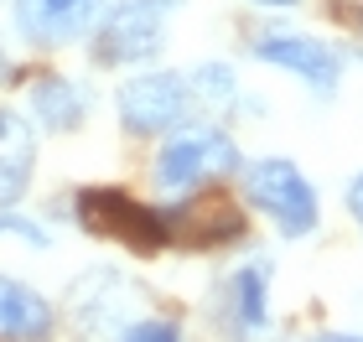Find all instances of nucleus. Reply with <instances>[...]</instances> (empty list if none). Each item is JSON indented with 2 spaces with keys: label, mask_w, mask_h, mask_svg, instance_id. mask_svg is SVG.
Masks as SVG:
<instances>
[{
  "label": "nucleus",
  "mask_w": 363,
  "mask_h": 342,
  "mask_svg": "<svg viewBox=\"0 0 363 342\" xmlns=\"http://www.w3.org/2000/svg\"><path fill=\"white\" fill-rule=\"evenodd\" d=\"M228 171H244V156L223 125H182L156 151V192L161 198H187L203 182H218Z\"/></svg>",
  "instance_id": "nucleus-1"
},
{
  "label": "nucleus",
  "mask_w": 363,
  "mask_h": 342,
  "mask_svg": "<svg viewBox=\"0 0 363 342\" xmlns=\"http://www.w3.org/2000/svg\"><path fill=\"white\" fill-rule=\"evenodd\" d=\"M244 198L255 213H265L286 239H306L322 223V198L306 182V171L286 156H259L244 166Z\"/></svg>",
  "instance_id": "nucleus-2"
},
{
  "label": "nucleus",
  "mask_w": 363,
  "mask_h": 342,
  "mask_svg": "<svg viewBox=\"0 0 363 342\" xmlns=\"http://www.w3.org/2000/svg\"><path fill=\"white\" fill-rule=\"evenodd\" d=\"M182 0H120L94 26V62L99 68H145L161 57Z\"/></svg>",
  "instance_id": "nucleus-3"
},
{
  "label": "nucleus",
  "mask_w": 363,
  "mask_h": 342,
  "mask_svg": "<svg viewBox=\"0 0 363 342\" xmlns=\"http://www.w3.org/2000/svg\"><path fill=\"white\" fill-rule=\"evenodd\" d=\"M114 109H120V125L130 135H167V130H182L187 114L197 109V93L187 84V73H172V68H151V73H135L125 78L120 93H114Z\"/></svg>",
  "instance_id": "nucleus-4"
},
{
  "label": "nucleus",
  "mask_w": 363,
  "mask_h": 342,
  "mask_svg": "<svg viewBox=\"0 0 363 342\" xmlns=\"http://www.w3.org/2000/svg\"><path fill=\"white\" fill-rule=\"evenodd\" d=\"M78 223H84L89 234L130 244V249H140V254L172 244V218L167 213H151V207H140L135 198H125V192H114V187H89L84 198H78Z\"/></svg>",
  "instance_id": "nucleus-5"
},
{
  "label": "nucleus",
  "mask_w": 363,
  "mask_h": 342,
  "mask_svg": "<svg viewBox=\"0 0 363 342\" xmlns=\"http://www.w3.org/2000/svg\"><path fill=\"white\" fill-rule=\"evenodd\" d=\"M250 52L280 73L301 78L317 99H333L337 84H342V52L322 37H306V31H259L250 42Z\"/></svg>",
  "instance_id": "nucleus-6"
},
{
  "label": "nucleus",
  "mask_w": 363,
  "mask_h": 342,
  "mask_svg": "<svg viewBox=\"0 0 363 342\" xmlns=\"http://www.w3.org/2000/svg\"><path fill=\"white\" fill-rule=\"evenodd\" d=\"M109 0H16L11 21L16 37L42 47V52H57V47H73L94 37V26L104 21Z\"/></svg>",
  "instance_id": "nucleus-7"
},
{
  "label": "nucleus",
  "mask_w": 363,
  "mask_h": 342,
  "mask_svg": "<svg viewBox=\"0 0 363 342\" xmlns=\"http://www.w3.org/2000/svg\"><path fill=\"white\" fill-rule=\"evenodd\" d=\"M73 321H78V332H89V337H120L125 327L140 321L135 285H125V275L109 270V265L78 275L73 280Z\"/></svg>",
  "instance_id": "nucleus-8"
},
{
  "label": "nucleus",
  "mask_w": 363,
  "mask_h": 342,
  "mask_svg": "<svg viewBox=\"0 0 363 342\" xmlns=\"http://www.w3.org/2000/svg\"><path fill=\"white\" fill-rule=\"evenodd\" d=\"M223 317L239 342L270 337V259H244L223 285Z\"/></svg>",
  "instance_id": "nucleus-9"
},
{
  "label": "nucleus",
  "mask_w": 363,
  "mask_h": 342,
  "mask_svg": "<svg viewBox=\"0 0 363 342\" xmlns=\"http://www.w3.org/2000/svg\"><path fill=\"white\" fill-rule=\"evenodd\" d=\"M26 109H31V125L47 130V135H73V130L89 120L94 99H89L84 84H73V78L42 73L37 84L26 89Z\"/></svg>",
  "instance_id": "nucleus-10"
},
{
  "label": "nucleus",
  "mask_w": 363,
  "mask_h": 342,
  "mask_svg": "<svg viewBox=\"0 0 363 342\" xmlns=\"http://www.w3.org/2000/svg\"><path fill=\"white\" fill-rule=\"evenodd\" d=\"M52 332V306L16 275H0V342H42Z\"/></svg>",
  "instance_id": "nucleus-11"
},
{
  "label": "nucleus",
  "mask_w": 363,
  "mask_h": 342,
  "mask_svg": "<svg viewBox=\"0 0 363 342\" xmlns=\"http://www.w3.org/2000/svg\"><path fill=\"white\" fill-rule=\"evenodd\" d=\"M187 84L197 93V104H208V109H223V104H239V73L228 68V62H197V68L187 73Z\"/></svg>",
  "instance_id": "nucleus-12"
},
{
  "label": "nucleus",
  "mask_w": 363,
  "mask_h": 342,
  "mask_svg": "<svg viewBox=\"0 0 363 342\" xmlns=\"http://www.w3.org/2000/svg\"><path fill=\"white\" fill-rule=\"evenodd\" d=\"M31 156L37 151H0V207L21 203L31 187Z\"/></svg>",
  "instance_id": "nucleus-13"
},
{
  "label": "nucleus",
  "mask_w": 363,
  "mask_h": 342,
  "mask_svg": "<svg viewBox=\"0 0 363 342\" xmlns=\"http://www.w3.org/2000/svg\"><path fill=\"white\" fill-rule=\"evenodd\" d=\"M114 342H182V332L172 321H135V327H125Z\"/></svg>",
  "instance_id": "nucleus-14"
},
{
  "label": "nucleus",
  "mask_w": 363,
  "mask_h": 342,
  "mask_svg": "<svg viewBox=\"0 0 363 342\" xmlns=\"http://www.w3.org/2000/svg\"><path fill=\"white\" fill-rule=\"evenodd\" d=\"M0 234H16V239H26V244H47V234L37 223H26V218H16V213H0Z\"/></svg>",
  "instance_id": "nucleus-15"
},
{
  "label": "nucleus",
  "mask_w": 363,
  "mask_h": 342,
  "mask_svg": "<svg viewBox=\"0 0 363 342\" xmlns=\"http://www.w3.org/2000/svg\"><path fill=\"white\" fill-rule=\"evenodd\" d=\"M342 198H348V213H353V223H358V234H363V171L348 182V192H342Z\"/></svg>",
  "instance_id": "nucleus-16"
},
{
  "label": "nucleus",
  "mask_w": 363,
  "mask_h": 342,
  "mask_svg": "<svg viewBox=\"0 0 363 342\" xmlns=\"http://www.w3.org/2000/svg\"><path fill=\"white\" fill-rule=\"evenodd\" d=\"M311 342H363V332H322V337H311Z\"/></svg>",
  "instance_id": "nucleus-17"
},
{
  "label": "nucleus",
  "mask_w": 363,
  "mask_h": 342,
  "mask_svg": "<svg viewBox=\"0 0 363 342\" xmlns=\"http://www.w3.org/2000/svg\"><path fill=\"white\" fill-rule=\"evenodd\" d=\"M342 21H353V31H358V37H363V0H358V6H353V11H342Z\"/></svg>",
  "instance_id": "nucleus-18"
},
{
  "label": "nucleus",
  "mask_w": 363,
  "mask_h": 342,
  "mask_svg": "<svg viewBox=\"0 0 363 342\" xmlns=\"http://www.w3.org/2000/svg\"><path fill=\"white\" fill-rule=\"evenodd\" d=\"M11 78V52H6V42H0V84Z\"/></svg>",
  "instance_id": "nucleus-19"
},
{
  "label": "nucleus",
  "mask_w": 363,
  "mask_h": 342,
  "mask_svg": "<svg viewBox=\"0 0 363 342\" xmlns=\"http://www.w3.org/2000/svg\"><path fill=\"white\" fill-rule=\"evenodd\" d=\"M250 6H265V11H286V6H296V0H250Z\"/></svg>",
  "instance_id": "nucleus-20"
}]
</instances>
